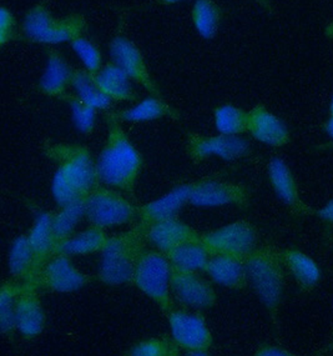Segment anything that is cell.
<instances>
[{
  "instance_id": "obj_45",
  "label": "cell",
  "mask_w": 333,
  "mask_h": 356,
  "mask_svg": "<svg viewBox=\"0 0 333 356\" xmlns=\"http://www.w3.org/2000/svg\"><path fill=\"white\" fill-rule=\"evenodd\" d=\"M330 114H333V95L331 99V104H330Z\"/></svg>"
},
{
  "instance_id": "obj_2",
  "label": "cell",
  "mask_w": 333,
  "mask_h": 356,
  "mask_svg": "<svg viewBox=\"0 0 333 356\" xmlns=\"http://www.w3.org/2000/svg\"><path fill=\"white\" fill-rule=\"evenodd\" d=\"M146 227L139 222L129 232L111 236L101 252L99 277L111 286L133 283L137 260L145 250Z\"/></svg>"
},
{
  "instance_id": "obj_10",
  "label": "cell",
  "mask_w": 333,
  "mask_h": 356,
  "mask_svg": "<svg viewBox=\"0 0 333 356\" xmlns=\"http://www.w3.org/2000/svg\"><path fill=\"white\" fill-rule=\"evenodd\" d=\"M250 153V144L239 136H205L191 133L187 138V154L195 163H200L210 156H219L231 161L245 158Z\"/></svg>"
},
{
  "instance_id": "obj_22",
  "label": "cell",
  "mask_w": 333,
  "mask_h": 356,
  "mask_svg": "<svg viewBox=\"0 0 333 356\" xmlns=\"http://www.w3.org/2000/svg\"><path fill=\"white\" fill-rule=\"evenodd\" d=\"M48 65L39 83V90L44 95L53 98H62L67 89L71 86V75L74 69L69 67L65 58L59 50L46 48Z\"/></svg>"
},
{
  "instance_id": "obj_17",
  "label": "cell",
  "mask_w": 333,
  "mask_h": 356,
  "mask_svg": "<svg viewBox=\"0 0 333 356\" xmlns=\"http://www.w3.org/2000/svg\"><path fill=\"white\" fill-rule=\"evenodd\" d=\"M195 184L196 183L180 185L173 191L165 194L164 197L140 207L139 222H142L145 227H148L157 221L176 218V215L179 214L180 210L185 207V204L190 203V197H191Z\"/></svg>"
},
{
  "instance_id": "obj_24",
  "label": "cell",
  "mask_w": 333,
  "mask_h": 356,
  "mask_svg": "<svg viewBox=\"0 0 333 356\" xmlns=\"http://www.w3.org/2000/svg\"><path fill=\"white\" fill-rule=\"evenodd\" d=\"M92 76L100 90L114 102H135L137 99L129 75L114 62L108 63Z\"/></svg>"
},
{
  "instance_id": "obj_18",
  "label": "cell",
  "mask_w": 333,
  "mask_h": 356,
  "mask_svg": "<svg viewBox=\"0 0 333 356\" xmlns=\"http://www.w3.org/2000/svg\"><path fill=\"white\" fill-rule=\"evenodd\" d=\"M146 241L162 252L191 241H201V234L176 218L146 227Z\"/></svg>"
},
{
  "instance_id": "obj_13",
  "label": "cell",
  "mask_w": 333,
  "mask_h": 356,
  "mask_svg": "<svg viewBox=\"0 0 333 356\" xmlns=\"http://www.w3.org/2000/svg\"><path fill=\"white\" fill-rule=\"evenodd\" d=\"M171 291L181 305L196 310L210 309L217 296L211 284L200 277L198 271L182 270L173 266Z\"/></svg>"
},
{
  "instance_id": "obj_8",
  "label": "cell",
  "mask_w": 333,
  "mask_h": 356,
  "mask_svg": "<svg viewBox=\"0 0 333 356\" xmlns=\"http://www.w3.org/2000/svg\"><path fill=\"white\" fill-rule=\"evenodd\" d=\"M201 244L210 255H231L245 259L257 248V230L248 221L237 220L201 234Z\"/></svg>"
},
{
  "instance_id": "obj_1",
  "label": "cell",
  "mask_w": 333,
  "mask_h": 356,
  "mask_svg": "<svg viewBox=\"0 0 333 356\" xmlns=\"http://www.w3.org/2000/svg\"><path fill=\"white\" fill-rule=\"evenodd\" d=\"M105 119L108 138L96 161L100 183L134 197L136 180L144 164L142 154L130 140L114 111H108Z\"/></svg>"
},
{
  "instance_id": "obj_31",
  "label": "cell",
  "mask_w": 333,
  "mask_h": 356,
  "mask_svg": "<svg viewBox=\"0 0 333 356\" xmlns=\"http://www.w3.org/2000/svg\"><path fill=\"white\" fill-rule=\"evenodd\" d=\"M222 10L214 0H196L192 8V20L198 34L205 39H212L219 31Z\"/></svg>"
},
{
  "instance_id": "obj_33",
  "label": "cell",
  "mask_w": 333,
  "mask_h": 356,
  "mask_svg": "<svg viewBox=\"0 0 333 356\" xmlns=\"http://www.w3.org/2000/svg\"><path fill=\"white\" fill-rule=\"evenodd\" d=\"M215 125L220 134H244L248 131V111L230 104L219 106L215 109Z\"/></svg>"
},
{
  "instance_id": "obj_20",
  "label": "cell",
  "mask_w": 333,
  "mask_h": 356,
  "mask_svg": "<svg viewBox=\"0 0 333 356\" xmlns=\"http://www.w3.org/2000/svg\"><path fill=\"white\" fill-rule=\"evenodd\" d=\"M53 220H54L53 213H42L37 215L31 232L28 234L31 249L34 252V259H35V284L44 266L54 255L56 235H54Z\"/></svg>"
},
{
  "instance_id": "obj_21",
  "label": "cell",
  "mask_w": 333,
  "mask_h": 356,
  "mask_svg": "<svg viewBox=\"0 0 333 356\" xmlns=\"http://www.w3.org/2000/svg\"><path fill=\"white\" fill-rule=\"evenodd\" d=\"M205 273L212 282L225 288L241 290L248 284L245 259L231 255H211Z\"/></svg>"
},
{
  "instance_id": "obj_15",
  "label": "cell",
  "mask_w": 333,
  "mask_h": 356,
  "mask_svg": "<svg viewBox=\"0 0 333 356\" xmlns=\"http://www.w3.org/2000/svg\"><path fill=\"white\" fill-rule=\"evenodd\" d=\"M37 289L35 284L24 283L23 291L17 301V330L28 340L37 338L45 326V313Z\"/></svg>"
},
{
  "instance_id": "obj_35",
  "label": "cell",
  "mask_w": 333,
  "mask_h": 356,
  "mask_svg": "<svg viewBox=\"0 0 333 356\" xmlns=\"http://www.w3.org/2000/svg\"><path fill=\"white\" fill-rule=\"evenodd\" d=\"M130 354L134 356H178L180 346L173 341V339H148L133 346Z\"/></svg>"
},
{
  "instance_id": "obj_9",
  "label": "cell",
  "mask_w": 333,
  "mask_h": 356,
  "mask_svg": "<svg viewBox=\"0 0 333 356\" xmlns=\"http://www.w3.org/2000/svg\"><path fill=\"white\" fill-rule=\"evenodd\" d=\"M173 341L189 355H207L212 345V334L200 313L175 310L167 314Z\"/></svg>"
},
{
  "instance_id": "obj_32",
  "label": "cell",
  "mask_w": 333,
  "mask_h": 356,
  "mask_svg": "<svg viewBox=\"0 0 333 356\" xmlns=\"http://www.w3.org/2000/svg\"><path fill=\"white\" fill-rule=\"evenodd\" d=\"M83 218H85V197H79L74 203L62 207L59 213L54 214L53 227L56 245L74 235L75 227Z\"/></svg>"
},
{
  "instance_id": "obj_11",
  "label": "cell",
  "mask_w": 333,
  "mask_h": 356,
  "mask_svg": "<svg viewBox=\"0 0 333 356\" xmlns=\"http://www.w3.org/2000/svg\"><path fill=\"white\" fill-rule=\"evenodd\" d=\"M190 203L201 208H214L234 205L247 209L250 205V191L246 186L217 180L196 181L192 191Z\"/></svg>"
},
{
  "instance_id": "obj_12",
  "label": "cell",
  "mask_w": 333,
  "mask_h": 356,
  "mask_svg": "<svg viewBox=\"0 0 333 356\" xmlns=\"http://www.w3.org/2000/svg\"><path fill=\"white\" fill-rule=\"evenodd\" d=\"M93 277L75 266L70 257L58 254L50 258L37 277V288L54 293H74L92 282Z\"/></svg>"
},
{
  "instance_id": "obj_16",
  "label": "cell",
  "mask_w": 333,
  "mask_h": 356,
  "mask_svg": "<svg viewBox=\"0 0 333 356\" xmlns=\"http://www.w3.org/2000/svg\"><path fill=\"white\" fill-rule=\"evenodd\" d=\"M248 131L253 139L270 147H284L291 140L286 124L261 104L248 111Z\"/></svg>"
},
{
  "instance_id": "obj_28",
  "label": "cell",
  "mask_w": 333,
  "mask_h": 356,
  "mask_svg": "<svg viewBox=\"0 0 333 356\" xmlns=\"http://www.w3.org/2000/svg\"><path fill=\"white\" fill-rule=\"evenodd\" d=\"M165 254L173 266L189 271H205L211 258L210 252L206 250L201 241L185 243Z\"/></svg>"
},
{
  "instance_id": "obj_23",
  "label": "cell",
  "mask_w": 333,
  "mask_h": 356,
  "mask_svg": "<svg viewBox=\"0 0 333 356\" xmlns=\"http://www.w3.org/2000/svg\"><path fill=\"white\" fill-rule=\"evenodd\" d=\"M284 266L295 279L301 290L309 293L321 280V269L307 254L291 248L280 252Z\"/></svg>"
},
{
  "instance_id": "obj_14",
  "label": "cell",
  "mask_w": 333,
  "mask_h": 356,
  "mask_svg": "<svg viewBox=\"0 0 333 356\" xmlns=\"http://www.w3.org/2000/svg\"><path fill=\"white\" fill-rule=\"evenodd\" d=\"M110 56L112 62L128 74L130 79L142 86L151 95L161 98V92L150 75L142 51L130 39L117 35L111 40Z\"/></svg>"
},
{
  "instance_id": "obj_25",
  "label": "cell",
  "mask_w": 333,
  "mask_h": 356,
  "mask_svg": "<svg viewBox=\"0 0 333 356\" xmlns=\"http://www.w3.org/2000/svg\"><path fill=\"white\" fill-rule=\"evenodd\" d=\"M108 240L109 236L104 232V227L92 225L80 233L74 234L68 239L56 244L54 255L62 254L68 257H75L103 252Z\"/></svg>"
},
{
  "instance_id": "obj_34",
  "label": "cell",
  "mask_w": 333,
  "mask_h": 356,
  "mask_svg": "<svg viewBox=\"0 0 333 356\" xmlns=\"http://www.w3.org/2000/svg\"><path fill=\"white\" fill-rule=\"evenodd\" d=\"M62 99L64 102H67L70 106L71 114H73V120L79 131L83 134H92L94 127H95L96 109L92 105L87 104L78 95L65 94Z\"/></svg>"
},
{
  "instance_id": "obj_7",
  "label": "cell",
  "mask_w": 333,
  "mask_h": 356,
  "mask_svg": "<svg viewBox=\"0 0 333 356\" xmlns=\"http://www.w3.org/2000/svg\"><path fill=\"white\" fill-rule=\"evenodd\" d=\"M85 218L96 227H119L139 219V208L120 191L99 185L85 197Z\"/></svg>"
},
{
  "instance_id": "obj_19",
  "label": "cell",
  "mask_w": 333,
  "mask_h": 356,
  "mask_svg": "<svg viewBox=\"0 0 333 356\" xmlns=\"http://www.w3.org/2000/svg\"><path fill=\"white\" fill-rule=\"evenodd\" d=\"M268 179L272 189L278 197L289 205L297 214H315L316 211L303 203L300 197L296 179L291 172L290 166L281 158H273L268 165Z\"/></svg>"
},
{
  "instance_id": "obj_46",
  "label": "cell",
  "mask_w": 333,
  "mask_h": 356,
  "mask_svg": "<svg viewBox=\"0 0 333 356\" xmlns=\"http://www.w3.org/2000/svg\"><path fill=\"white\" fill-rule=\"evenodd\" d=\"M331 341H332V344H333V335H332V340H331Z\"/></svg>"
},
{
  "instance_id": "obj_43",
  "label": "cell",
  "mask_w": 333,
  "mask_h": 356,
  "mask_svg": "<svg viewBox=\"0 0 333 356\" xmlns=\"http://www.w3.org/2000/svg\"><path fill=\"white\" fill-rule=\"evenodd\" d=\"M325 34H326V37L330 38V39H333V22H331V23L328 24L326 31H325Z\"/></svg>"
},
{
  "instance_id": "obj_4",
  "label": "cell",
  "mask_w": 333,
  "mask_h": 356,
  "mask_svg": "<svg viewBox=\"0 0 333 356\" xmlns=\"http://www.w3.org/2000/svg\"><path fill=\"white\" fill-rule=\"evenodd\" d=\"M87 19L83 14H70L56 18L46 1H40L25 14L22 33L31 43L54 44L73 42L87 31Z\"/></svg>"
},
{
  "instance_id": "obj_3",
  "label": "cell",
  "mask_w": 333,
  "mask_h": 356,
  "mask_svg": "<svg viewBox=\"0 0 333 356\" xmlns=\"http://www.w3.org/2000/svg\"><path fill=\"white\" fill-rule=\"evenodd\" d=\"M245 265L248 282L276 324L284 288V263L280 252L270 246L256 248L245 258Z\"/></svg>"
},
{
  "instance_id": "obj_5",
  "label": "cell",
  "mask_w": 333,
  "mask_h": 356,
  "mask_svg": "<svg viewBox=\"0 0 333 356\" xmlns=\"http://www.w3.org/2000/svg\"><path fill=\"white\" fill-rule=\"evenodd\" d=\"M171 275L173 264L166 254L145 249L137 260L133 284L169 314L173 310Z\"/></svg>"
},
{
  "instance_id": "obj_40",
  "label": "cell",
  "mask_w": 333,
  "mask_h": 356,
  "mask_svg": "<svg viewBox=\"0 0 333 356\" xmlns=\"http://www.w3.org/2000/svg\"><path fill=\"white\" fill-rule=\"evenodd\" d=\"M315 214L323 221L333 222V199L330 200L321 209L316 210Z\"/></svg>"
},
{
  "instance_id": "obj_29",
  "label": "cell",
  "mask_w": 333,
  "mask_h": 356,
  "mask_svg": "<svg viewBox=\"0 0 333 356\" xmlns=\"http://www.w3.org/2000/svg\"><path fill=\"white\" fill-rule=\"evenodd\" d=\"M71 86L81 100L92 105L96 111L110 109L112 100L100 90L99 86L94 81L92 74L87 70L74 69L71 75Z\"/></svg>"
},
{
  "instance_id": "obj_41",
  "label": "cell",
  "mask_w": 333,
  "mask_h": 356,
  "mask_svg": "<svg viewBox=\"0 0 333 356\" xmlns=\"http://www.w3.org/2000/svg\"><path fill=\"white\" fill-rule=\"evenodd\" d=\"M325 130H326V133H327L328 136L332 139L333 142V114H330V118H328L327 122L325 123ZM333 147V143H332Z\"/></svg>"
},
{
  "instance_id": "obj_26",
  "label": "cell",
  "mask_w": 333,
  "mask_h": 356,
  "mask_svg": "<svg viewBox=\"0 0 333 356\" xmlns=\"http://www.w3.org/2000/svg\"><path fill=\"white\" fill-rule=\"evenodd\" d=\"M120 122L126 123H144L151 122L161 118L169 117L171 119H178L179 113L173 109L170 105H167L162 98L157 97H148L144 99L139 104L133 108L121 111H114Z\"/></svg>"
},
{
  "instance_id": "obj_30",
  "label": "cell",
  "mask_w": 333,
  "mask_h": 356,
  "mask_svg": "<svg viewBox=\"0 0 333 356\" xmlns=\"http://www.w3.org/2000/svg\"><path fill=\"white\" fill-rule=\"evenodd\" d=\"M23 288L24 283L18 282H4L0 288V329L3 335L9 338H12L17 330V301Z\"/></svg>"
},
{
  "instance_id": "obj_44",
  "label": "cell",
  "mask_w": 333,
  "mask_h": 356,
  "mask_svg": "<svg viewBox=\"0 0 333 356\" xmlns=\"http://www.w3.org/2000/svg\"><path fill=\"white\" fill-rule=\"evenodd\" d=\"M181 0H160L161 4H166V6H170V4H176V3H179Z\"/></svg>"
},
{
  "instance_id": "obj_27",
  "label": "cell",
  "mask_w": 333,
  "mask_h": 356,
  "mask_svg": "<svg viewBox=\"0 0 333 356\" xmlns=\"http://www.w3.org/2000/svg\"><path fill=\"white\" fill-rule=\"evenodd\" d=\"M9 270L23 283L35 284V259L28 235H20L14 240L9 252Z\"/></svg>"
},
{
  "instance_id": "obj_36",
  "label": "cell",
  "mask_w": 333,
  "mask_h": 356,
  "mask_svg": "<svg viewBox=\"0 0 333 356\" xmlns=\"http://www.w3.org/2000/svg\"><path fill=\"white\" fill-rule=\"evenodd\" d=\"M70 44L76 56L80 58L81 62L85 65L87 72L90 74L98 73L101 69L103 62L99 48L83 37L76 38L73 42H70Z\"/></svg>"
},
{
  "instance_id": "obj_39",
  "label": "cell",
  "mask_w": 333,
  "mask_h": 356,
  "mask_svg": "<svg viewBox=\"0 0 333 356\" xmlns=\"http://www.w3.org/2000/svg\"><path fill=\"white\" fill-rule=\"evenodd\" d=\"M256 356H292L291 351L284 349L282 346L278 345L262 344L259 345V349L255 353Z\"/></svg>"
},
{
  "instance_id": "obj_38",
  "label": "cell",
  "mask_w": 333,
  "mask_h": 356,
  "mask_svg": "<svg viewBox=\"0 0 333 356\" xmlns=\"http://www.w3.org/2000/svg\"><path fill=\"white\" fill-rule=\"evenodd\" d=\"M17 37H18L17 20L8 8L1 6L0 8V44H1V47H4L6 43L12 42Z\"/></svg>"
},
{
  "instance_id": "obj_42",
  "label": "cell",
  "mask_w": 333,
  "mask_h": 356,
  "mask_svg": "<svg viewBox=\"0 0 333 356\" xmlns=\"http://www.w3.org/2000/svg\"><path fill=\"white\" fill-rule=\"evenodd\" d=\"M259 4L264 6L265 9H267L268 12H271V4H270V0H256Z\"/></svg>"
},
{
  "instance_id": "obj_6",
  "label": "cell",
  "mask_w": 333,
  "mask_h": 356,
  "mask_svg": "<svg viewBox=\"0 0 333 356\" xmlns=\"http://www.w3.org/2000/svg\"><path fill=\"white\" fill-rule=\"evenodd\" d=\"M44 152L58 163V170L81 197H87L99 186L98 166L87 147L78 144H48Z\"/></svg>"
},
{
  "instance_id": "obj_37",
  "label": "cell",
  "mask_w": 333,
  "mask_h": 356,
  "mask_svg": "<svg viewBox=\"0 0 333 356\" xmlns=\"http://www.w3.org/2000/svg\"><path fill=\"white\" fill-rule=\"evenodd\" d=\"M51 189H53L54 199L60 208L74 203L75 200L81 197L80 194L76 191L74 186L64 178V175L59 170H56V175H54Z\"/></svg>"
}]
</instances>
